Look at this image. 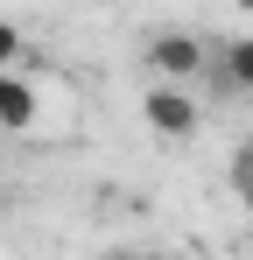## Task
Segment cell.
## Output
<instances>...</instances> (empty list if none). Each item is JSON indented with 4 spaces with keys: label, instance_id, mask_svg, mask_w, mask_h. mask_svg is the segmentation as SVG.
<instances>
[{
    "label": "cell",
    "instance_id": "7",
    "mask_svg": "<svg viewBox=\"0 0 253 260\" xmlns=\"http://www.w3.org/2000/svg\"><path fill=\"white\" fill-rule=\"evenodd\" d=\"M106 260H134V253H106Z\"/></svg>",
    "mask_w": 253,
    "mask_h": 260
},
{
    "label": "cell",
    "instance_id": "5",
    "mask_svg": "<svg viewBox=\"0 0 253 260\" xmlns=\"http://www.w3.org/2000/svg\"><path fill=\"white\" fill-rule=\"evenodd\" d=\"M232 190H239V204L253 211V141H239V148H232Z\"/></svg>",
    "mask_w": 253,
    "mask_h": 260
},
{
    "label": "cell",
    "instance_id": "6",
    "mask_svg": "<svg viewBox=\"0 0 253 260\" xmlns=\"http://www.w3.org/2000/svg\"><path fill=\"white\" fill-rule=\"evenodd\" d=\"M14 56H21V28L0 21V71H14Z\"/></svg>",
    "mask_w": 253,
    "mask_h": 260
},
{
    "label": "cell",
    "instance_id": "8",
    "mask_svg": "<svg viewBox=\"0 0 253 260\" xmlns=\"http://www.w3.org/2000/svg\"><path fill=\"white\" fill-rule=\"evenodd\" d=\"M239 7H246V14H253V0H239Z\"/></svg>",
    "mask_w": 253,
    "mask_h": 260
},
{
    "label": "cell",
    "instance_id": "3",
    "mask_svg": "<svg viewBox=\"0 0 253 260\" xmlns=\"http://www.w3.org/2000/svg\"><path fill=\"white\" fill-rule=\"evenodd\" d=\"M42 120V91L21 78V71H0V127L7 134H28Z\"/></svg>",
    "mask_w": 253,
    "mask_h": 260
},
{
    "label": "cell",
    "instance_id": "4",
    "mask_svg": "<svg viewBox=\"0 0 253 260\" xmlns=\"http://www.w3.org/2000/svg\"><path fill=\"white\" fill-rule=\"evenodd\" d=\"M218 78L232 91H253V36H232V43L218 49Z\"/></svg>",
    "mask_w": 253,
    "mask_h": 260
},
{
    "label": "cell",
    "instance_id": "1",
    "mask_svg": "<svg viewBox=\"0 0 253 260\" xmlns=\"http://www.w3.org/2000/svg\"><path fill=\"white\" fill-rule=\"evenodd\" d=\"M148 63L162 71V85H190V78L204 71V43H197L190 28H162V36L148 43Z\"/></svg>",
    "mask_w": 253,
    "mask_h": 260
},
{
    "label": "cell",
    "instance_id": "2",
    "mask_svg": "<svg viewBox=\"0 0 253 260\" xmlns=\"http://www.w3.org/2000/svg\"><path fill=\"white\" fill-rule=\"evenodd\" d=\"M141 113H148V127L169 134V141H190V134H197V99H190L183 85H155L148 99H141Z\"/></svg>",
    "mask_w": 253,
    "mask_h": 260
}]
</instances>
